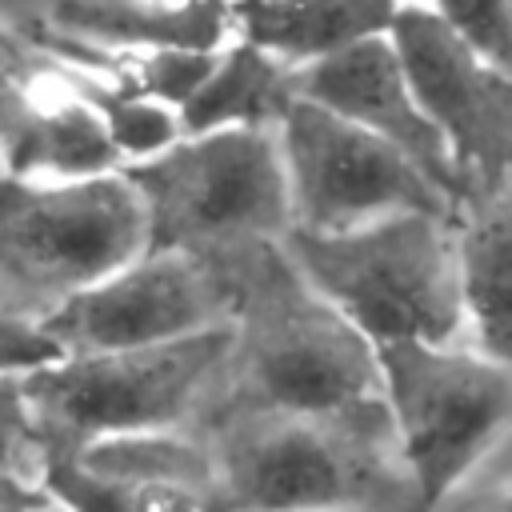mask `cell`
I'll return each instance as SVG.
<instances>
[{"label": "cell", "mask_w": 512, "mask_h": 512, "mask_svg": "<svg viewBox=\"0 0 512 512\" xmlns=\"http://www.w3.org/2000/svg\"><path fill=\"white\" fill-rule=\"evenodd\" d=\"M388 40L468 188L512 156V76L476 56L432 4H400Z\"/></svg>", "instance_id": "10"}, {"label": "cell", "mask_w": 512, "mask_h": 512, "mask_svg": "<svg viewBox=\"0 0 512 512\" xmlns=\"http://www.w3.org/2000/svg\"><path fill=\"white\" fill-rule=\"evenodd\" d=\"M288 228L332 232L392 212L456 216V200L400 148L344 120L340 112L292 92L272 124Z\"/></svg>", "instance_id": "8"}, {"label": "cell", "mask_w": 512, "mask_h": 512, "mask_svg": "<svg viewBox=\"0 0 512 512\" xmlns=\"http://www.w3.org/2000/svg\"><path fill=\"white\" fill-rule=\"evenodd\" d=\"M40 492L64 512H208V500L200 492L100 476L84 468L68 448H44Z\"/></svg>", "instance_id": "18"}, {"label": "cell", "mask_w": 512, "mask_h": 512, "mask_svg": "<svg viewBox=\"0 0 512 512\" xmlns=\"http://www.w3.org/2000/svg\"><path fill=\"white\" fill-rule=\"evenodd\" d=\"M440 20L492 68L512 76V0H428Z\"/></svg>", "instance_id": "20"}, {"label": "cell", "mask_w": 512, "mask_h": 512, "mask_svg": "<svg viewBox=\"0 0 512 512\" xmlns=\"http://www.w3.org/2000/svg\"><path fill=\"white\" fill-rule=\"evenodd\" d=\"M140 252H148V212L124 168L0 184V280L48 300L44 312Z\"/></svg>", "instance_id": "7"}, {"label": "cell", "mask_w": 512, "mask_h": 512, "mask_svg": "<svg viewBox=\"0 0 512 512\" xmlns=\"http://www.w3.org/2000/svg\"><path fill=\"white\" fill-rule=\"evenodd\" d=\"M28 512H64V508H60V504H52L48 496H40V500H36V504H32Z\"/></svg>", "instance_id": "25"}, {"label": "cell", "mask_w": 512, "mask_h": 512, "mask_svg": "<svg viewBox=\"0 0 512 512\" xmlns=\"http://www.w3.org/2000/svg\"><path fill=\"white\" fill-rule=\"evenodd\" d=\"M92 108L100 112L116 152H120V168L156 156L160 148H168L180 136V116L172 104L132 92V88H116V92H100L88 96Z\"/></svg>", "instance_id": "19"}, {"label": "cell", "mask_w": 512, "mask_h": 512, "mask_svg": "<svg viewBox=\"0 0 512 512\" xmlns=\"http://www.w3.org/2000/svg\"><path fill=\"white\" fill-rule=\"evenodd\" d=\"M232 0H76L60 16L80 40L116 52L220 48L232 40Z\"/></svg>", "instance_id": "13"}, {"label": "cell", "mask_w": 512, "mask_h": 512, "mask_svg": "<svg viewBox=\"0 0 512 512\" xmlns=\"http://www.w3.org/2000/svg\"><path fill=\"white\" fill-rule=\"evenodd\" d=\"M208 512H408L388 428L232 412L212 448Z\"/></svg>", "instance_id": "3"}, {"label": "cell", "mask_w": 512, "mask_h": 512, "mask_svg": "<svg viewBox=\"0 0 512 512\" xmlns=\"http://www.w3.org/2000/svg\"><path fill=\"white\" fill-rule=\"evenodd\" d=\"M84 468L124 480V484H164L188 488L204 500L212 496V448L180 436V428H152V432H116L88 444L68 448Z\"/></svg>", "instance_id": "17"}, {"label": "cell", "mask_w": 512, "mask_h": 512, "mask_svg": "<svg viewBox=\"0 0 512 512\" xmlns=\"http://www.w3.org/2000/svg\"><path fill=\"white\" fill-rule=\"evenodd\" d=\"M232 276L236 412H296L388 428L376 348L292 268L280 240L220 256Z\"/></svg>", "instance_id": "1"}, {"label": "cell", "mask_w": 512, "mask_h": 512, "mask_svg": "<svg viewBox=\"0 0 512 512\" xmlns=\"http://www.w3.org/2000/svg\"><path fill=\"white\" fill-rule=\"evenodd\" d=\"M396 0H232V36L256 44L288 72L384 36Z\"/></svg>", "instance_id": "12"}, {"label": "cell", "mask_w": 512, "mask_h": 512, "mask_svg": "<svg viewBox=\"0 0 512 512\" xmlns=\"http://www.w3.org/2000/svg\"><path fill=\"white\" fill-rule=\"evenodd\" d=\"M60 360V348L28 316L0 312V372H28L36 364Z\"/></svg>", "instance_id": "22"}, {"label": "cell", "mask_w": 512, "mask_h": 512, "mask_svg": "<svg viewBox=\"0 0 512 512\" xmlns=\"http://www.w3.org/2000/svg\"><path fill=\"white\" fill-rule=\"evenodd\" d=\"M44 492L40 488H28L16 472L0 468V512H28Z\"/></svg>", "instance_id": "23"}, {"label": "cell", "mask_w": 512, "mask_h": 512, "mask_svg": "<svg viewBox=\"0 0 512 512\" xmlns=\"http://www.w3.org/2000/svg\"><path fill=\"white\" fill-rule=\"evenodd\" d=\"M468 512H512V484H508V488L488 492V496H484V500H476Z\"/></svg>", "instance_id": "24"}, {"label": "cell", "mask_w": 512, "mask_h": 512, "mask_svg": "<svg viewBox=\"0 0 512 512\" xmlns=\"http://www.w3.org/2000/svg\"><path fill=\"white\" fill-rule=\"evenodd\" d=\"M112 168H120V152L88 96L32 108L8 152V176L16 180H76Z\"/></svg>", "instance_id": "16"}, {"label": "cell", "mask_w": 512, "mask_h": 512, "mask_svg": "<svg viewBox=\"0 0 512 512\" xmlns=\"http://www.w3.org/2000/svg\"><path fill=\"white\" fill-rule=\"evenodd\" d=\"M228 352L232 320L180 340L60 356L20 380L44 448H76L116 432L180 428L224 376Z\"/></svg>", "instance_id": "5"}, {"label": "cell", "mask_w": 512, "mask_h": 512, "mask_svg": "<svg viewBox=\"0 0 512 512\" xmlns=\"http://www.w3.org/2000/svg\"><path fill=\"white\" fill-rule=\"evenodd\" d=\"M288 80H292V92L340 112L344 120H352L364 132L380 136L384 144L400 148L456 204L468 200V180H464L452 148L428 120L424 104L416 100L388 32L360 40V44H352L336 56H324L316 64H304V68L288 72Z\"/></svg>", "instance_id": "11"}, {"label": "cell", "mask_w": 512, "mask_h": 512, "mask_svg": "<svg viewBox=\"0 0 512 512\" xmlns=\"http://www.w3.org/2000/svg\"><path fill=\"white\" fill-rule=\"evenodd\" d=\"M232 320V276L220 256L148 248L104 280L72 292L36 324L60 356L180 340Z\"/></svg>", "instance_id": "9"}, {"label": "cell", "mask_w": 512, "mask_h": 512, "mask_svg": "<svg viewBox=\"0 0 512 512\" xmlns=\"http://www.w3.org/2000/svg\"><path fill=\"white\" fill-rule=\"evenodd\" d=\"M292 96L288 68L260 52L256 44L232 36L200 88L176 108L180 132H212V128H272L284 100Z\"/></svg>", "instance_id": "15"}, {"label": "cell", "mask_w": 512, "mask_h": 512, "mask_svg": "<svg viewBox=\"0 0 512 512\" xmlns=\"http://www.w3.org/2000/svg\"><path fill=\"white\" fill-rule=\"evenodd\" d=\"M280 248L372 348L464 332L456 216L412 208L332 232L288 228Z\"/></svg>", "instance_id": "2"}, {"label": "cell", "mask_w": 512, "mask_h": 512, "mask_svg": "<svg viewBox=\"0 0 512 512\" xmlns=\"http://www.w3.org/2000/svg\"><path fill=\"white\" fill-rule=\"evenodd\" d=\"M148 212V248L224 256L288 232V196L272 128L180 132L124 164Z\"/></svg>", "instance_id": "6"}, {"label": "cell", "mask_w": 512, "mask_h": 512, "mask_svg": "<svg viewBox=\"0 0 512 512\" xmlns=\"http://www.w3.org/2000/svg\"><path fill=\"white\" fill-rule=\"evenodd\" d=\"M456 276L472 348L512 364V196L456 220Z\"/></svg>", "instance_id": "14"}, {"label": "cell", "mask_w": 512, "mask_h": 512, "mask_svg": "<svg viewBox=\"0 0 512 512\" xmlns=\"http://www.w3.org/2000/svg\"><path fill=\"white\" fill-rule=\"evenodd\" d=\"M20 376L24 372H0V468L8 472L20 464H40L44 456V440L36 432Z\"/></svg>", "instance_id": "21"}, {"label": "cell", "mask_w": 512, "mask_h": 512, "mask_svg": "<svg viewBox=\"0 0 512 512\" xmlns=\"http://www.w3.org/2000/svg\"><path fill=\"white\" fill-rule=\"evenodd\" d=\"M408 512H436L512 420V364L456 340L376 344Z\"/></svg>", "instance_id": "4"}, {"label": "cell", "mask_w": 512, "mask_h": 512, "mask_svg": "<svg viewBox=\"0 0 512 512\" xmlns=\"http://www.w3.org/2000/svg\"><path fill=\"white\" fill-rule=\"evenodd\" d=\"M396 4H428V0H396Z\"/></svg>", "instance_id": "26"}]
</instances>
